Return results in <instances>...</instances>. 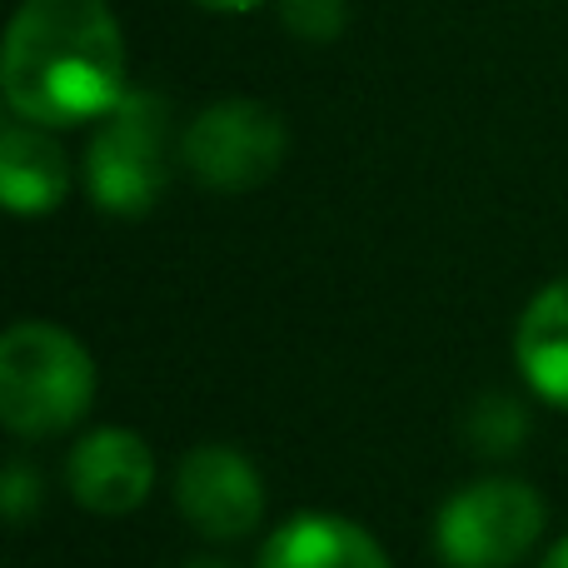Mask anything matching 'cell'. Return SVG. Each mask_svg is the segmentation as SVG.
Wrapping results in <instances>:
<instances>
[{"label":"cell","mask_w":568,"mask_h":568,"mask_svg":"<svg viewBox=\"0 0 568 568\" xmlns=\"http://www.w3.org/2000/svg\"><path fill=\"white\" fill-rule=\"evenodd\" d=\"M40 499H45L40 469H36L30 459H20V454H16V459L6 464V479H0V504H6V519L20 529V524H26L30 514L40 509Z\"/></svg>","instance_id":"obj_13"},{"label":"cell","mask_w":568,"mask_h":568,"mask_svg":"<svg viewBox=\"0 0 568 568\" xmlns=\"http://www.w3.org/2000/svg\"><path fill=\"white\" fill-rule=\"evenodd\" d=\"M519 374L544 404L568 409V280H554L524 304L514 329Z\"/></svg>","instance_id":"obj_10"},{"label":"cell","mask_w":568,"mask_h":568,"mask_svg":"<svg viewBox=\"0 0 568 568\" xmlns=\"http://www.w3.org/2000/svg\"><path fill=\"white\" fill-rule=\"evenodd\" d=\"M0 90L16 120L65 130L125 100V36L105 0H26L6 30Z\"/></svg>","instance_id":"obj_1"},{"label":"cell","mask_w":568,"mask_h":568,"mask_svg":"<svg viewBox=\"0 0 568 568\" xmlns=\"http://www.w3.org/2000/svg\"><path fill=\"white\" fill-rule=\"evenodd\" d=\"M529 404L514 399V394H479L464 414V439L484 454V459H509L514 449H524L529 439Z\"/></svg>","instance_id":"obj_11"},{"label":"cell","mask_w":568,"mask_h":568,"mask_svg":"<svg viewBox=\"0 0 568 568\" xmlns=\"http://www.w3.org/2000/svg\"><path fill=\"white\" fill-rule=\"evenodd\" d=\"M180 568H230V564H220V559H190V564H180Z\"/></svg>","instance_id":"obj_16"},{"label":"cell","mask_w":568,"mask_h":568,"mask_svg":"<svg viewBox=\"0 0 568 568\" xmlns=\"http://www.w3.org/2000/svg\"><path fill=\"white\" fill-rule=\"evenodd\" d=\"M195 6L220 10V16H240V10H255V6H265V0H195Z\"/></svg>","instance_id":"obj_14"},{"label":"cell","mask_w":568,"mask_h":568,"mask_svg":"<svg viewBox=\"0 0 568 568\" xmlns=\"http://www.w3.org/2000/svg\"><path fill=\"white\" fill-rule=\"evenodd\" d=\"M284 150H290V130H284L280 110H270L265 100H220V105L200 110L180 135L185 170L220 195L265 185L284 165Z\"/></svg>","instance_id":"obj_5"},{"label":"cell","mask_w":568,"mask_h":568,"mask_svg":"<svg viewBox=\"0 0 568 568\" xmlns=\"http://www.w3.org/2000/svg\"><path fill=\"white\" fill-rule=\"evenodd\" d=\"M65 484L75 494V504H85L90 514H135L155 489V454L135 429H90L85 439L70 449L65 459Z\"/></svg>","instance_id":"obj_7"},{"label":"cell","mask_w":568,"mask_h":568,"mask_svg":"<svg viewBox=\"0 0 568 568\" xmlns=\"http://www.w3.org/2000/svg\"><path fill=\"white\" fill-rule=\"evenodd\" d=\"M0 195L10 215H50L70 195V160L45 125L10 120L0 130Z\"/></svg>","instance_id":"obj_9"},{"label":"cell","mask_w":568,"mask_h":568,"mask_svg":"<svg viewBox=\"0 0 568 568\" xmlns=\"http://www.w3.org/2000/svg\"><path fill=\"white\" fill-rule=\"evenodd\" d=\"M260 568H389V554L344 514H294L260 549Z\"/></svg>","instance_id":"obj_8"},{"label":"cell","mask_w":568,"mask_h":568,"mask_svg":"<svg viewBox=\"0 0 568 568\" xmlns=\"http://www.w3.org/2000/svg\"><path fill=\"white\" fill-rule=\"evenodd\" d=\"M85 185L105 215H145L170 185V105L155 90H125L85 150Z\"/></svg>","instance_id":"obj_3"},{"label":"cell","mask_w":568,"mask_h":568,"mask_svg":"<svg viewBox=\"0 0 568 568\" xmlns=\"http://www.w3.org/2000/svg\"><path fill=\"white\" fill-rule=\"evenodd\" d=\"M95 404V359L50 320H20L0 339V419L16 439L75 429Z\"/></svg>","instance_id":"obj_2"},{"label":"cell","mask_w":568,"mask_h":568,"mask_svg":"<svg viewBox=\"0 0 568 568\" xmlns=\"http://www.w3.org/2000/svg\"><path fill=\"white\" fill-rule=\"evenodd\" d=\"M544 534V499L524 479H474L444 499L434 549L449 568H514Z\"/></svg>","instance_id":"obj_4"},{"label":"cell","mask_w":568,"mask_h":568,"mask_svg":"<svg viewBox=\"0 0 568 568\" xmlns=\"http://www.w3.org/2000/svg\"><path fill=\"white\" fill-rule=\"evenodd\" d=\"M539 568H568V534H564L559 544H554L549 554H544V564H539Z\"/></svg>","instance_id":"obj_15"},{"label":"cell","mask_w":568,"mask_h":568,"mask_svg":"<svg viewBox=\"0 0 568 568\" xmlns=\"http://www.w3.org/2000/svg\"><path fill=\"white\" fill-rule=\"evenodd\" d=\"M175 504L195 534L235 544L265 519V479L235 444H200L175 469Z\"/></svg>","instance_id":"obj_6"},{"label":"cell","mask_w":568,"mask_h":568,"mask_svg":"<svg viewBox=\"0 0 568 568\" xmlns=\"http://www.w3.org/2000/svg\"><path fill=\"white\" fill-rule=\"evenodd\" d=\"M280 20L304 45H329V40H339L349 10H344V0H280Z\"/></svg>","instance_id":"obj_12"}]
</instances>
